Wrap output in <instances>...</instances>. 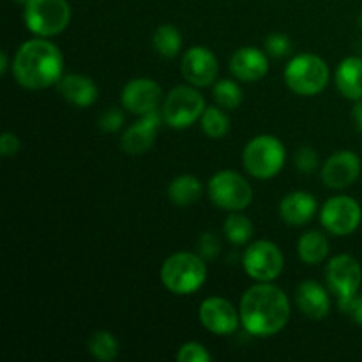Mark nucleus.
I'll return each mask as SVG.
<instances>
[{
	"label": "nucleus",
	"instance_id": "nucleus-1",
	"mask_svg": "<svg viewBox=\"0 0 362 362\" xmlns=\"http://www.w3.org/2000/svg\"><path fill=\"white\" fill-rule=\"evenodd\" d=\"M290 311V300L281 288L258 281L240 299V324L250 334L269 338L285 329Z\"/></svg>",
	"mask_w": 362,
	"mask_h": 362
},
{
	"label": "nucleus",
	"instance_id": "nucleus-2",
	"mask_svg": "<svg viewBox=\"0 0 362 362\" xmlns=\"http://www.w3.org/2000/svg\"><path fill=\"white\" fill-rule=\"evenodd\" d=\"M64 59L59 46L45 37L28 39L18 48L13 60V74L18 83L30 90H41L59 83Z\"/></svg>",
	"mask_w": 362,
	"mask_h": 362
},
{
	"label": "nucleus",
	"instance_id": "nucleus-3",
	"mask_svg": "<svg viewBox=\"0 0 362 362\" xmlns=\"http://www.w3.org/2000/svg\"><path fill=\"white\" fill-rule=\"evenodd\" d=\"M207 279V265L197 253H180L166 258L161 265V281L166 290L175 296H191L204 286Z\"/></svg>",
	"mask_w": 362,
	"mask_h": 362
},
{
	"label": "nucleus",
	"instance_id": "nucleus-4",
	"mask_svg": "<svg viewBox=\"0 0 362 362\" xmlns=\"http://www.w3.org/2000/svg\"><path fill=\"white\" fill-rule=\"evenodd\" d=\"M285 145L272 134L255 136L243 152L244 168L251 177L260 180H267L278 175L285 166Z\"/></svg>",
	"mask_w": 362,
	"mask_h": 362
},
{
	"label": "nucleus",
	"instance_id": "nucleus-5",
	"mask_svg": "<svg viewBox=\"0 0 362 362\" xmlns=\"http://www.w3.org/2000/svg\"><path fill=\"white\" fill-rule=\"evenodd\" d=\"M285 81L296 94L304 98L317 95L327 87L329 67L322 57L315 53H300L286 64Z\"/></svg>",
	"mask_w": 362,
	"mask_h": 362
},
{
	"label": "nucleus",
	"instance_id": "nucleus-6",
	"mask_svg": "<svg viewBox=\"0 0 362 362\" xmlns=\"http://www.w3.org/2000/svg\"><path fill=\"white\" fill-rule=\"evenodd\" d=\"M23 7L25 27L39 37L60 34L71 21V6L67 0H30Z\"/></svg>",
	"mask_w": 362,
	"mask_h": 362
},
{
	"label": "nucleus",
	"instance_id": "nucleus-7",
	"mask_svg": "<svg viewBox=\"0 0 362 362\" xmlns=\"http://www.w3.org/2000/svg\"><path fill=\"white\" fill-rule=\"evenodd\" d=\"M207 191L209 198L219 209L230 212H243L253 202L251 184L233 170H223V172L212 175V179L209 180Z\"/></svg>",
	"mask_w": 362,
	"mask_h": 362
},
{
	"label": "nucleus",
	"instance_id": "nucleus-8",
	"mask_svg": "<svg viewBox=\"0 0 362 362\" xmlns=\"http://www.w3.org/2000/svg\"><path fill=\"white\" fill-rule=\"evenodd\" d=\"M205 108L204 95L198 94L197 88L179 85L163 101L161 115L165 124L173 129H186L200 119Z\"/></svg>",
	"mask_w": 362,
	"mask_h": 362
},
{
	"label": "nucleus",
	"instance_id": "nucleus-9",
	"mask_svg": "<svg viewBox=\"0 0 362 362\" xmlns=\"http://www.w3.org/2000/svg\"><path fill=\"white\" fill-rule=\"evenodd\" d=\"M244 271L255 281L271 283L283 272L285 258L281 250L271 240H255L247 246L243 257Z\"/></svg>",
	"mask_w": 362,
	"mask_h": 362
},
{
	"label": "nucleus",
	"instance_id": "nucleus-10",
	"mask_svg": "<svg viewBox=\"0 0 362 362\" xmlns=\"http://www.w3.org/2000/svg\"><path fill=\"white\" fill-rule=\"evenodd\" d=\"M325 279H327L329 290L338 297V306H341L359 292L362 269L359 262L350 255H338L327 264Z\"/></svg>",
	"mask_w": 362,
	"mask_h": 362
},
{
	"label": "nucleus",
	"instance_id": "nucleus-11",
	"mask_svg": "<svg viewBox=\"0 0 362 362\" xmlns=\"http://www.w3.org/2000/svg\"><path fill=\"white\" fill-rule=\"evenodd\" d=\"M322 226L332 235L345 237L356 232L362 221V209L359 202L352 197H332L320 211Z\"/></svg>",
	"mask_w": 362,
	"mask_h": 362
},
{
	"label": "nucleus",
	"instance_id": "nucleus-12",
	"mask_svg": "<svg viewBox=\"0 0 362 362\" xmlns=\"http://www.w3.org/2000/svg\"><path fill=\"white\" fill-rule=\"evenodd\" d=\"M198 317L207 331L218 336L233 334L240 324V311H237L235 306L223 297L205 299L198 311Z\"/></svg>",
	"mask_w": 362,
	"mask_h": 362
},
{
	"label": "nucleus",
	"instance_id": "nucleus-13",
	"mask_svg": "<svg viewBox=\"0 0 362 362\" xmlns=\"http://www.w3.org/2000/svg\"><path fill=\"white\" fill-rule=\"evenodd\" d=\"M122 106L134 115H147L159 110L163 101V90L151 78H134L122 88L120 95Z\"/></svg>",
	"mask_w": 362,
	"mask_h": 362
},
{
	"label": "nucleus",
	"instance_id": "nucleus-14",
	"mask_svg": "<svg viewBox=\"0 0 362 362\" xmlns=\"http://www.w3.org/2000/svg\"><path fill=\"white\" fill-rule=\"evenodd\" d=\"M218 59L205 46H193L182 57L180 71L193 87H209L218 76Z\"/></svg>",
	"mask_w": 362,
	"mask_h": 362
},
{
	"label": "nucleus",
	"instance_id": "nucleus-15",
	"mask_svg": "<svg viewBox=\"0 0 362 362\" xmlns=\"http://www.w3.org/2000/svg\"><path fill=\"white\" fill-rule=\"evenodd\" d=\"M361 158L352 151H338L322 166V180L331 189H345L361 175Z\"/></svg>",
	"mask_w": 362,
	"mask_h": 362
},
{
	"label": "nucleus",
	"instance_id": "nucleus-16",
	"mask_svg": "<svg viewBox=\"0 0 362 362\" xmlns=\"http://www.w3.org/2000/svg\"><path fill=\"white\" fill-rule=\"evenodd\" d=\"M163 122L165 120H163V115L159 110L147 113V115H141L140 120H136L133 126H129L124 131L122 138H120V147H122V151L131 156L145 154L154 145L156 134H158Z\"/></svg>",
	"mask_w": 362,
	"mask_h": 362
},
{
	"label": "nucleus",
	"instance_id": "nucleus-17",
	"mask_svg": "<svg viewBox=\"0 0 362 362\" xmlns=\"http://www.w3.org/2000/svg\"><path fill=\"white\" fill-rule=\"evenodd\" d=\"M230 71L240 81H258L269 73V59L265 49H258L255 46L239 48L230 59Z\"/></svg>",
	"mask_w": 362,
	"mask_h": 362
},
{
	"label": "nucleus",
	"instance_id": "nucleus-18",
	"mask_svg": "<svg viewBox=\"0 0 362 362\" xmlns=\"http://www.w3.org/2000/svg\"><path fill=\"white\" fill-rule=\"evenodd\" d=\"M296 303L299 310L311 320H322L331 311V299L320 283L308 279L296 290Z\"/></svg>",
	"mask_w": 362,
	"mask_h": 362
},
{
	"label": "nucleus",
	"instance_id": "nucleus-19",
	"mask_svg": "<svg viewBox=\"0 0 362 362\" xmlns=\"http://www.w3.org/2000/svg\"><path fill=\"white\" fill-rule=\"evenodd\" d=\"M57 85H59V90L62 94V98L74 106L87 108V106H92L98 101V85L94 83L92 78L85 76V74H66V76L60 78Z\"/></svg>",
	"mask_w": 362,
	"mask_h": 362
},
{
	"label": "nucleus",
	"instance_id": "nucleus-20",
	"mask_svg": "<svg viewBox=\"0 0 362 362\" xmlns=\"http://www.w3.org/2000/svg\"><path fill=\"white\" fill-rule=\"evenodd\" d=\"M317 212V200L308 191H292L279 204L283 221L292 226H303Z\"/></svg>",
	"mask_w": 362,
	"mask_h": 362
},
{
	"label": "nucleus",
	"instance_id": "nucleus-21",
	"mask_svg": "<svg viewBox=\"0 0 362 362\" xmlns=\"http://www.w3.org/2000/svg\"><path fill=\"white\" fill-rule=\"evenodd\" d=\"M336 87L346 99H362V59L346 57L336 69Z\"/></svg>",
	"mask_w": 362,
	"mask_h": 362
},
{
	"label": "nucleus",
	"instance_id": "nucleus-22",
	"mask_svg": "<svg viewBox=\"0 0 362 362\" xmlns=\"http://www.w3.org/2000/svg\"><path fill=\"white\" fill-rule=\"evenodd\" d=\"M297 251L304 264L317 265L324 262L329 255V240L318 230H311L300 235L299 243H297Z\"/></svg>",
	"mask_w": 362,
	"mask_h": 362
},
{
	"label": "nucleus",
	"instance_id": "nucleus-23",
	"mask_svg": "<svg viewBox=\"0 0 362 362\" xmlns=\"http://www.w3.org/2000/svg\"><path fill=\"white\" fill-rule=\"evenodd\" d=\"M202 197V184L194 175L184 173V175L175 177L168 186V198L179 207H187L200 200Z\"/></svg>",
	"mask_w": 362,
	"mask_h": 362
},
{
	"label": "nucleus",
	"instance_id": "nucleus-24",
	"mask_svg": "<svg viewBox=\"0 0 362 362\" xmlns=\"http://www.w3.org/2000/svg\"><path fill=\"white\" fill-rule=\"evenodd\" d=\"M152 45L159 55L165 59H173L179 55L180 48H182V35H180L179 28L173 25H161L156 28L154 35H152Z\"/></svg>",
	"mask_w": 362,
	"mask_h": 362
},
{
	"label": "nucleus",
	"instance_id": "nucleus-25",
	"mask_svg": "<svg viewBox=\"0 0 362 362\" xmlns=\"http://www.w3.org/2000/svg\"><path fill=\"white\" fill-rule=\"evenodd\" d=\"M223 232H225L226 239H228L230 243L235 244V246H243V244L250 243L251 240L255 226L247 216L240 214V212H232V214L226 218Z\"/></svg>",
	"mask_w": 362,
	"mask_h": 362
},
{
	"label": "nucleus",
	"instance_id": "nucleus-26",
	"mask_svg": "<svg viewBox=\"0 0 362 362\" xmlns=\"http://www.w3.org/2000/svg\"><path fill=\"white\" fill-rule=\"evenodd\" d=\"M88 350L92 357L101 362H110L119 354V341L110 331H95L88 338Z\"/></svg>",
	"mask_w": 362,
	"mask_h": 362
},
{
	"label": "nucleus",
	"instance_id": "nucleus-27",
	"mask_svg": "<svg viewBox=\"0 0 362 362\" xmlns=\"http://www.w3.org/2000/svg\"><path fill=\"white\" fill-rule=\"evenodd\" d=\"M200 124L202 131H204L209 138H214V140L226 136V133H228L230 129L228 115H226L221 108H216V106L205 108V112L202 113L200 117Z\"/></svg>",
	"mask_w": 362,
	"mask_h": 362
},
{
	"label": "nucleus",
	"instance_id": "nucleus-28",
	"mask_svg": "<svg viewBox=\"0 0 362 362\" xmlns=\"http://www.w3.org/2000/svg\"><path fill=\"white\" fill-rule=\"evenodd\" d=\"M212 94H214L216 103L225 110H235L243 103V90H240L239 83H235L233 80L216 81Z\"/></svg>",
	"mask_w": 362,
	"mask_h": 362
},
{
	"label": "nucleus",
	"instance_id": "nucleus-29",
	"mask_svg": "<svg viewBox=\"0 0 362 362\" xmlns=\"http://www.w3.org/2000/svg\"><path fill=\"white\" fill-rule=\"evenodd\" d=\"M264 49L269 57H274V59H283V57L290 55L292 52V41L286 34L281 32H274V34H269L264 41Z\"/></svg>",
	"mask_w": 362,
	"mask_h": 362
},
{
	"label": "nucleus",
	"instance_id": "nucleus-30",
	"mask_svg": "<svg viewBox=\"0 0 362 362\" xmlns=\"http://www.w3.org/2000/svg\"><path fill=\"white\" fill-rule=\"evenodd\" d=\"M211 359L212 357L207 352V349L197 341L184 343L177 352V361L179 362H209Z\"/></svg>",
	"mask_w": 362,
	"mask_h": 362
},
{
	"label": "nucleus",
	"instance_id": "nucleus-31",
	"mask_svg": "<svg viewBox=\"0 0 362 362\" xmlns=\"http://www.w3.org/2000/svg\"><path fill=\"white\" fill-rule=\"evenodd\" d=\"M198 255H200L204 260H214L219 253H221V240L216 233L205 232L198 237Z\"/></svg>",
	"mask_w": 362,
	"mask_h": 362
},
{
	"label": "nucleus",
	"instance_id": "nucleus-32",
	"mask_svg": "<svg viewBox=\"0 0 362 362\" xmlns=\"http://www.w3.org/2000/svg\"><path fill=\"white\" fill-rule=\"evenodd\" d=\"M320 165V159L315 148L311 147H303L296 154V168L300 170L304 173H311L318 168Z\"/></svg>",
	"mask_w": 362,
	"mask_h": 362
},
{
	"label": "nucleus",
	"instance_id": "nucleus-33",
	"mask_svg": "<svg viewBox=\"0 0 362 362\" xmlns=\"http://www.w3.org/2000/svg\"><path fill=\"white\" fill-rule=\"evenodd\" d=\"M98 124L103 131H106V133H115V131H119L120 127H122L124 113L120 112L119 108L106 110V112L99 117Z\"/></svg>",
	"mask_w": 362,
	"mask_h": 362
},
{
	"label": "nucleus",
	"instance_id": "nucleus-34",
	"mask_svg": "<svg viewBox=\"0 0 362 362\" xmlns=\"http://www.w3.org/2000/svg\"><path fill=\"white\" fill-rule=\"evenodd\" d=\"M20 148H21L20 138H18L14 133L6 131V133L2 134V138H0V154H2L4 158H11V156H16L18 152H20Z\"/></svg>",
	"mask_w": 362,
	"mask_h": 362
},
{
	"label": "nucleus",
	"instance_id": "nucleus-35",
	"mask_svg": "<svg viewBox=\"0 0 362 362\" xmlns=\"http://www.w3.org/2000/svg\"><path fill=\"white\" fill-rule=\"evenodd\" d=\"M339 310L345 311L350 318H352L356 324L362 325V296H356L352 297L350 300H346L345 304L339 306Z\"/></svg>",
	"mask_w": 362,
	"mask_h": 362
},
{
	"label": "nucleus",
	"instance_id": "nucleus-36",
	"mask_svg": "<svg viewBox=\"0 0 362 362\" xmlns=\"http://www.w3.org/2000/svg\"><path fill=\"white\" fill-rule=\"evenodd\" d=\"M352 120H354V124H356L357 131L362 133V99H359V101L356 103V106H354Z\"/></svg>",
	"mask_w": 362,
	"mask_h": 362
},
{
	"label": "nucleus",
	"instance_id": "nucleus-37",
	"mask_svg": "<svg viewBox=\"0 0 362 362\" xmlns=\"http://www.w3.org/2000/svg\"><path fill=\"white\" fill-rule=\"evenodd\" d=\"M7 67H9V66H7V53L2 52V53H0V73L6 74Z\"/></svg>",
	"mask_w": 362,
	"mask_h": 362
},
{
	"label": "nucleus",
	"instance_id": "nucleus-38",
	"mask_svg": "<svg viewBox=\"0 0 362 362\" xmlns=\"http://www.w3.org/2000/svg\"><path fill=\"white\" fill-rule=\"evenodd\" d=\"M14 2L21 4V6H25V4H28V2H30V0H14Z\"/></svg>",
	"mask_w": 362,
	"mask_h": 362
},
{
	"label": "nucleus",
	"instance_id": "nucleus-39",
	"mask_svg": "<svg viewBox=\"0 0 362 362\" xmlns=\"http://www.w3.org/2000/svg\"><path fill=\"white\" fill-rule=\"evenodd\" d=\"M359 25H361V28H362V11H361V16H359Z\"/></svg>",
	"mask_w": 362,
	"mask_h": 362
}]
</instances>
